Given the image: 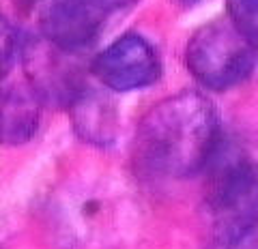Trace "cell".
Instances as JSON below:
<instances>
[{
    "mask_svg": "<svg viewBox=\"0 0 258 249\" xmlns=\"http://www.w3.org/2000/svg\"><path fill=\"white\" fill-rule=\"evenodd\" d=\"M205 200L213 238L224 247L241 245L258 228V165L237 150L217 157Z\"/></svg>",
    "mask_w": 258,
    "mask_h": 249,
    "instance_id": "2",
    "label": "cell"
},
{
    "mask_svg": "<svg viewBox=\"0 0 258 249\" xmlns=\"http://www.w3.org/2000/svg\"><path fill=\"white\" fill-rule=\"evenodd\" d=\"M39 95L32 86L15 82L3 93V138L9 144L26 142L37 131Z\"/></svg>",
    "mask_w": 258,
    "mask_h": 249,
    "instance_id": "7",
    "label": "cell"
},
{
    "mask_svg": "<svg viewBox=\"0 0 258 249\" xmlns=\"http://www.w3.org/2000/svg\"><path fill=\"white\" fill-rule=\"evenodd\" d=\"M136 0H43L39 22L43 37L60 50H80L93 43L112 13Z\"/></svg>",
    "mask_w": 258,
    "mask_h": 249,
    "instance_id": "4",
    "label": "cell"
},
{
    "mask_svg": "<svg viewBox=\"0 0 258 249\" xmlns=\"http://www.w3.org/2000/svg\"><path fill=\"white\" fill-rule=\"evenodd\" d=\"M13 3H15V7H20L22 11H30L37 0H13Z\"/></svg>",
    "mask_w": 258,
    "mask_h": 249,
    "instance_id": "9",
    "label": "cell"
},
{
    "mask_svg": "<svg viewBox=\"0 0 258 249\" xmlns=\"http://www.w3.org/2000/svg\"><path fill=\"white\" fill-rule=\"evenodd\" d=\"M76 133L91 144H112L116 135V112L108 97L82 88L69 103Z\"/></svg>",
    "mask_w": 258,
    "mask_h": 249,
    "instance_id": "6",
    "label": "cell"
},
{
    "mask_svg": "<svg viewBox=\"0 0 258 249\" xmlns=\"http://www.w3.org/2000/svg\"><path fill=\"white\" fill-rule=\"evenodd\" d=\"M213 103L203 93L181 91L155 103L136 131V161L161 176H191L211 161L220 146Z\"/></svg>",
    "mask_w": 258,
    "mask_h": 249,
    "instance_id": "1",
    "label": "cell"
},
{
    "mask_svg": "<svg viewBox=\"0 0 258 249\" xmlns=\"http://www.w3.org/2000/svg\"><path fill=\"white\" fill-rule=\"evenodd\" d=\"M226 7L235 28L258 47V0H226Z\"/></svg>",
    "mask_w": 258,
    "mask_h": 249,
    "instance_id": "8",
    "label": "cell"
},
{
    "mask_svg": "<svg viewBox=\"0 0 258 249\" xmlns=\"http://www.w3.org/2000/svg\"><path fill=\"white\" fill-rule=\"evenodd\" d=\"M93 73L112 91H138L155 84L161 65L153 45L140 35H123L93 60Z\"/></svg>",
    "mask_w": 258,
    "mask_h": 249,
    "instance_id": "5",
    "label": "cell"
},
{
    "mask_svg": "<svg viewBox=\"0 0 258 249\" xmlns=\"http://www.w3.org/2000/svg\"><path fill=\"white\" fill-rule=\"evenodd\" d=\"M185 65L205 88L226 91L252 73L256 45L232 22H211L198 28L187 41Z\"/></svg>",
    "mask_w": 258,
    "mask_h": 249,
    "instance_id": "3",
    "label": "cell"
}]
</instances>
